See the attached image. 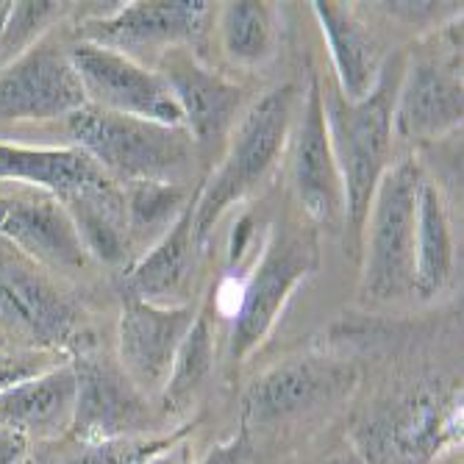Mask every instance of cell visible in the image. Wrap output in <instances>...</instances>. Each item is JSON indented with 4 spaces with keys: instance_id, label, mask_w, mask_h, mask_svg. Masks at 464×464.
<instances>
[{
    "instance_id": "32",
    "label": "cell",
    "mask_w": 464,
    "mask_h": 464,
    "mask_svg": "<svg viewBox=\"0 0 464 464\" xmlns=\"http://www.w3.org/2000/svg\"><path fill=\"white\" fill-rule=\"evenodd\" d=\"M187 445H179V448H170V450H164V453H159V456H153V459H148V461H142V464H187Z\"/></svg>"
},
{
    "instance_id": "11",
    "label": "cell",
    "mask_w": 464,
    "mask_h": 464,
    "mask_svg": "<svg viewBox=\"0 0 464 464\" xmlns=\"http://www.w3.org/2000/svg\"><path fill=\"white\" fill-rule=\"evenodd\" d=\"M78 317L72 304L36 270L0 265V336H14L28 351H59L72 343Z\"/></svg>"
},
{
    "instance_id": "22",
    "label": "cell",
    "mask_w": 464,
    "mask_h": 464,
    "mask_svg": "<svg viewBox=\"0 0 464 464\" xmlns=\"http://www.w3.org/2000/svg\"><path fill=\"white\" fill-rule=\"evenodd\" d=\"M453 273V239L442 198L434 184L420 181L414 234V289L437 295Z\"/></svg>"
},
{
    "instance_id": "26",
    "label": "cell",
    "mask_w": 464,
    "mask_h": 464,
    "mask_svg": "<svg viewBox=\"0 0 464 464\" xmlns=\"http://www.w3.org/2000/svg\"><path fill=\"white\" fill-rule=\"evenodd\" d=\"M189 434V426L167 434V437H122L109 442H75V448L59 450V456H51L48 461L34 464H142L164 450L176 448Z\"/></svg>"
},
{
    "instance_id": "28",
    "label": "cell",
    "mask_w": 464,
    "mask_h": 464,
    "mask_svg": "<svg viewBox=\"0 0 464 464\" xmlns=\"http://www.w3.org/2000/svg\"><path fill=\"white\" fill-rule=\"evenodd\" d=\"M125 200V220L131 228L145 231L161 226L176 208L181 212L184 189L179 184H131Z\"/></svg>"
},
{
    "instance_id": "33",
    "label": "cell",
    "mask_w": 464,
    "mask_h": 464,
    "mask_svg": "<svg viewBox=\"0 0 464 464\" xmlns=\"http://www.w3.org/2000/svg\"><path fill=\"white\" fill-rule=\"evenodd\" d=\"M325 464H364V459L353 450H345V453H336L334 459H328Z\"/></svg>"
},
{
    "instance_id": "2",
    "label": "cell",
    "mask_w": 464,
    "mask_h": 464,
    "mask_svg": "<svg viewBox=\"0 0 464 464\" xmlns=\"http://www.w3.org/2000/svg\"><path fill=\"white\" fill-rule=\"evenodd\" d=\"M398 83L382 72L378 87L359 103H348L336 90L323 95L331 150L345 192V223L362 234L375 187L387 173L392 150V109Z\"/></svg>"
},
{
    "instance_id": "34",
    "label": "cell",
    "mask_w": 464,
    "mask_h": 464,
    "mask_svg": "<svg viewBox=\"0 0 464 464\" xmlns=\"http://www.w3.org/2000/svg\"><path fill=\"white\" fill-rule=\"evenodd\" d=\"M9 12H12V4H9V0H0V36H4V25H6Z\"/></svg>"
},
{
    "instance_id": "27",
    "label": "cell",
    "mask_w": 464,
    "mask_h": 464,
    "mask_svg": "<svg viewBox=\"0 0 464 464\" xmlns=\"http://www.w3.org/2000/svg\"><path fill=\"white\" fill-rule=\"evenodd\" d=\"M64 14V4H51V0H23L12 4V12L0 36V67H6L28 48H34L42 36H48V25Z\"/></svg>"
},
{
    "instance_id": "1",
    "label": "cell",
    "mask_w": 464,
    "mask_h": 464,
    "mask_svg": "<svg viewBox=\"0 0 464 464\" xmlns=\"http://www.w3.org/2000/svg\"><path fill=\"white\" fill-rule=\"evenodd\" d=\"M70 137L101 170L125 184H179L192 161V137L129 114L87 103L67 117Z\"/></svg>"
},
{
    "instance_id": "8",
    "label": "cell",
    "mask_w": 464,
    "mask_h": 464,
    "mask_svg": "<svg viewBox=\"0 0 464 464\" xmlns=\"http://www.w3.org/2000/svg\"><path fill=\"white\" fill-rule=\"evenodd\" d=\"M83 92L70 53L56 39L42 36L23 56L0 67V117L53 120L83 109Z\"/></svg>"
},
{
    "instance_id": "31",
    "label": "cell",
    "mask_w": 464,
    "mask_h": 464,
    "mask_svg": "<svg viewBox=\"0 0 464 464\" xmlns=\"http://www.w3.org/2000/svg\"><path fill=\"white\" fill-rule=\"evenodd\" d=\"M28 437L9 429V426H0V464H20L28 459Z\"/></svg>"
},
{
    "instance_id": "21",
    "label": "cell",
    "mask_w": 464,
    "mask_h": 464,
    "mask_svg": "<svg viewBox=\"0 0 464 464\" xmlns=\"http://www.w3.org/2000/svg\"><path fill=\"white\" fill-rule=\"evenodd\" d=\"M192 206L195 203H187L181 208L176 223L125 276V286H129L131 298L153 306H170L176 295L184 292L195 250Z\"/></svg>"
},
{
    "instance_id": "29",
    "label": "cell",
    "mask_w": 464,
    "mask_h": 464,
    "mask_svg": "<svg viewBox=\"0 0 464 464\" xmlns=\"http://www.w3.org/2000/svg\"><path fill=\"white\" fill-rule=\"evenodd\" d=\"M53 359H56V353H51V351H28V348L0 351V395L17 387L20 382H28V378L56 367L59 362H53Z\"/></svg>"
},
{
    "instance_id": "18",
    "label": "cell",
    "mask_w": 464,
    "mask_h": 464,
    "mask_svg": "<svg viewBox=\"0 0 464 464\" xmlns=\"http://www.w3.org/2000/svg\"><path fill=\"white\" fill-rule=\"evenodd\" d=\"M314 14L328 42L331 62L336 70V92L348 103H359L378 87L382 78V51L362 20L343 4L317 0Z\"/></svg>"
},
{
    "instance_id": "10",
    "label": "cell",
    "mask_w": 464,
    "mask_h": 464,
    "mask_svg": "<svg viewBox=\"0 0 464 464\" xmlns=\"http://www.w3.org/2000/svg\"><path fill=\"white\" fill-rule=\"evenodd\" d=\"M356 384V370L331 359H289L262 378L245 395V423L273 426L340 401Z\"/></svg>"
},
{
    "instance_id": "36",
    "label": "cell",
    "mask_w": 464,
    "mask_h": 464,
    "mask_svg": "<svg viewBox=\"0 0 464 464\" xmlns=\"http://www.w3.org/2000/svg\"><path fill=\"white\" fill-rule=\"evenodd\" d=\"M0 343H4V336H0Z\"/></svg>"
},
{
    "instance_id": "12",
    "label": "cell",
    "mask_w": 464,
    "mask_h": 464,
    "mask_svg": "<svg viewBox=\"0 0 464 464\" xmlns=\"http://www.w3.org/2000/svg\"><path fill=\"white\" fill-rule=\"evenodd\" d=\"M208 12L203 0H153V4H129L111 17H95L81 25L83 42L129 56L140 48H181L200 34V23Z\"/></svg>"
},
{
    "instance_id": "20",
    "label": "cell",
    "mask_w": 464,
    "mask_h": 464,
    "mask_svg": "<svg viewBox=\"0 0 464 464\" xmlns=\"http://www.w3.org/2000/svg\"><path fill=\"white\" fill-rule=\"evenodd\" d=\"M456 434H461V401H450L431 390L409 395L384 423L390 453L406 461L434 456Z\"/></svg>"
},
{
    "instance_id": "3",
    "label": "cell",
    "mask_w": 464,
    "mask_h": 464,
    "mask_svg": "<svg viewBox=\"0 0 464 464\" xmlns=\"http://www.w3.org/2000/svg\"><path fill=\"white\" fill-rule=\"evenodd\" d=\"M292 106H295V90L278 87L247 109V114L234 131L223 167L200 189L192 206L195 245H203L206 237L218 226V220L226 215V208L242 200L273 170V164L281 156L289 137Z\"/></svg>"
},
{
    "instance_id": "15",
    "label": "cell",
    "mask_w": 464,
    "mask_h": 464,
    "mask_svg": "<svg viewBox=\"0 0 464 464\" xmlns=\"http://www.w3.org/2000/svg\"><path fill=\"white\" fill-rule=\"evenodd\" d=\"M0 234L51 270H81L90 256L64 203L51 195L0 203Z\"/></svg>"
},
{
    "instance_id": "14",
    "label": "cell",
    "mask_w": 464,
    "mask_h": 464,
    "mask_svg": "<svg viewBox=\"0 0 464 464\" xmlns=\"http://www.w3.org/2000/svg\"><path fill=\"white\" fill-rule=\"evenodd\" d=\"M159 75L170 87L192 142H215L228 134L242 103L239 87L203 67L184 48L164 51Z\"/></svg>"
},
{
    "instance_id": "4",
    "label": "cell",
    "mask_w": 464,
    "mask_h": 464,
    "mask_svg": "<svg viewBox=\"0 0 464 464\" xmlns=\"http://www.w3.org/2000/svg\"><path fill=\"white\" fill-rule=\"evenodd\" d=\"M420 170L414 161L387 167L367 212L362 295L392 301L414 289V234Z\"/></svg>"
},
{
    "instance_id": "7",
    "label": "cell",
    "mask_w": 464,
    "mask_h": 464,
    "mask_svg": "<svg viewBox=\"0 0 464 464\" xmlns=\"http://www.w3.org/2000/svg\"><path fill=\"white\" fill-rule=\"evenodd\" d=\"M75 372V414L70 437L75 442H109L140 437L150 423L148 398L129 382L120 364L101 353H78Z\"/></svg>"
},
{
    "instance_id": "17",
    "label": "cell",
    "mask_w": 464,
    "mask_h": 464,
    "mask_svg": "<svg viewBox=\"0 0 464 464\" xmlns=\"http://www.w3.org/2000/svg\"><path fill=\"white\" fill-rule=\"evenodd\" d=\"M72 364H56L0 395V426L31 440H56L72 426L75 414Z\"/></svg>"
},
{
    "instance_id": "23",
    "label": "cell",
    "mask_w": 464,
    "mask_h": 464,
    "mask_svg": "<svg viewBox=\"0 0 464 464\" xmlns=\"http://www.w3.org/2000/svg\"><path fill=\"white\" fill-rule=\"evenodd\" d=\"M64 208L70 212L87 253L106 265H120L125 259V247H129L125 226L129 220H125V200L114 184L81 192L64 200Z\"/></svg>"
},
{
    "instance_id": "25",
    "label": "cell",
    "mask_w": 464,
    "mask_h": 464,
    "mask_svg": "<svg viewBox=\"0 0 464 464\" xmlns=\"http://www.w3.org/2000/svg\"><path fill=\"white\" fill-rule=\"evenodd\" d=\"M215 362V343H212V328H208V317L203 312L195 314L192 328L187 331L184 343L176 353L170 378H167L161 401L167 409L184 406L206 382V375L212 372Z\"/></svg>"
},
{
    "instance_id": "5",
    "label": "cell",
    "mask_w": 464,
    "mask_h": 464,
    "mask_svg": "<svg viewBox=\"0 0 464 464\" xmlns=\"http://www.w3.org/2000/svg\"><path fill=\"white\" fill-rule=\"evenodd\" d=\"M317 270V242L304 228L278 223L270 234L265 256L256 265V273L242 289V301L234 314L228 359L239 364L253 348L265 343L278 312L284 309L292 289L306 276Z\"/></svg>"
},
{
    "instance_id": "16",
    "label": "cell",
    "mask_w": 464,
    "mask_h": 464,
    "mask_svg": "<svg viewBox=\"0 0 464 464\" xmlns=\"http://www.w3.org/2000/svg\"><path fill=\"white\" fill-rule=\"evenodd\" d=\"M464 98L456 62L420 59L409 67L395 95L392 125L403 140H437L461 125Z\"/></svg>"
},
{
    "instance_id": "30",
    "label": "cell",
    "mask_w": 464,
    "mask_h": 464,
    "mask_svg": "<svg viewBox=\"0 0 464 464\" xmlns=\"http://www.w3.org/2000/svg\"><path fill=\"white\" fill-rule=\"evenodd\" d=\"M250 437H247V429L239 431V437L228 440L226 445L215 448L203 459V464H250Z\"/></svg>"
},
{
    "instance_id": "35",
    "label": "cell",
    "mask_w": 464,
    "mask_h": 464,
    "mask_svg": "<svg viewBox=\"0 0 464 464\" xmlns=\"http://www.w3.org/2000/svg\"><path fill=\"white\" fill-rule=\"evenodd\" d=\"M20 464H34V459L28 456V459H25V461H20Z\"/></svg>"
},
{
    "instance_id": "13",
    "label": "cell",
    "mask_w": 464,
    "mask_h": 464,
    "mask_svg": "<svg viewBox=\"0 0 464 464\" xmlns=\"http://www.w3.org/2000/svg\"><path fill=\"white\" fill-rule=\"evenodd\" d=\"M292 181L304 212L317 226L336 228L345 220V192L331 150L323 90L317 75H312L306 103H304V117L298 125V140H295Z\"/></svg>"
},
{
    "instance_id": "9",
    "label": "cell",
    "mask_w": 464,
    "mask_h": 464,
    "mask_svg": "<svg viewBox=\"0 0 464 464\" xmlns=\"http://www.w3.org/2000/svg\"><path fill=\"white\" fill-rule=\"evenodd\" d=\"M192 306H153L137 298H125L120 314V367L129 382L153 398L164 392L176 353L187 331L195 323Z\"/></svg>"
},
{
    "instance_id": "6",
    "label": "cell",
    "mask_w": 464,
    "mask_h": 464,
    "mask_svg": "<svg viewBox=\"0 0 464 464\" xmlns=\"http://www.w3.org/2000/svg\"><path fill=\"white\" fill-rule=\"evenodd\" d=\"M67 53L92 106L184 129V114L159 72L90 42H78Z\"/></svg>"
},
{
    "instance_id": "24",
    "label": "cell",
    "mask_w": 464,
    "mask_h": 464,
    "mask_svg": "<svg viewBox=\"0 0 464 464\" xmlns=\"http://www.w3.org/2000/svg\"><path fill=\"white\" fill-rule=\"evenodd\" d=\"M220 36L231 62L245 67L265 64L276 53V20L270 6L253 0L228 4L220 14Z\"/></svg>"
},
{
    "instance_id": "19",
    "label": "cell",
    "mask_w": 464,
    "mask_h": 464,
    "mask_svg": "<svg viewBox=\"0 0 464 464\" xmlns=\"http://www.w3.org/2000/svg\"><path fill=\"white\" fill-rule=\"evenodd\" d=\"M0 179L39 187L62 203L81 192L114 184L78 148H20L6 142H0Z\"/></svg>"
}]
</instances>
